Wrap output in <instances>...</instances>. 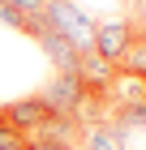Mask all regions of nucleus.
Returning a JSON list of instances; mask_svg holds the SVG:
<instances>
[{
	"label": "nucleus",
	"instance_id": "ddd939ff",
	"mask_svg": "<svg viewBox=\"0 0 146 150\" xmlns=\"http://www.w3.org/2000/svg\"><path fill=\"white\" fill-rule=\"evenodd\" d=\"M9 150H26V146H9Z\"/></svg>",
	"mask_w": 146,
	"mask_h": 150
},
{
	"label": "nucleus",
	"instance_id": "423d86ee",
	"mask_svg": "<svg viewBox=\"0 0 146 150\" xmlns=\"http://www.w3.org/2000/svg\"><path fill=\"white\" fill-rule=\"evenodd\" d=\"M0 116L9 120V129H13V133H22V137H30L34 129H39V125L47 120V107H43V99L34 94V99H17V103H9V107H4Z\"/></svg>",
	"mask_w": 146,
	"mask_h": 150
},
{
	"label": "nucleus",
	"instance_id": "39448f33",
	"mask_svg": "<svg viewBox=\"0 0 146 150\" xmlns=\"http://www.w3.org/2000/svg\"><path fill=\"white\" fill-rule=\"evenodd\" d=\"M78 77L86 86V94L108 99V90H112V81H116V64H108L99 52H82L78 56Z\"/></svg>",
	"mask_w": 146,
	"mask_h": 150
},
{
	"label": "nucleus",
	"instance_id": "0eeeda50",
	"mask_svg": "<svg viewBox=\"0 0 146 150\" xmlns=\"http://www.w3.org/2000/svg\"><path fill=\"white\" fill-rule=\"evenodd\" d=\"M78 150H129V142H125V133L112 125V120H99V125H86V129H82Z\"/></svg>",
	"mask_w": 146,
	"mask_h": 150
},
{
	"label": "nucleus",
	"instance_id": "9b49d317",
	"mask_svg": "<svg viewBox=\"0 0 146 150\" xmlns=\"http://www.w3.org/2000/svg\"><path fill=\"white\" fill-rule=\"evenodd\" d=\"M9 4H13V9H17V13H22L26 22H34V17L43 13V4H47V0H9Z\"/></svg>",
	"mask_w": 146,
	"mask_h": 150
},
{
	"label": "nucleus",
	"instance_id": "1a4fd4ad",
	"mask_svg": "<svg viewBox=\"0 0 146 150\" xmlns=\"http://www.w3.org/2000/svg\"><path fill=\"white\" fill-rule=\"evenodd\" d=\"M0 22H4V26H13V30H30V22H26L22 13L13 9L9 0H0Z\"/></svg>",
	"mask_w": 146,
	"mask_h": 150
},
{
	"label": "nucleus",
	"instance_id": "f257e3e1",
	"mask_svg": "<svg viewBox=\"0 0 146 150\" xmlns=\"http://www.w3.org/2000/svg\"><path fill=\"white\" fill-rule=\"evenodd\" d=\"M39 17H43L60 39H69L78 52H90V43H95V26H99V22H90L73 0H47Z\"/></svg>",
	"mask_w": 146,
	"mask_h": 150
},
{
	"label": "nucleus",
	"instance_id": "f03ea898",
	"mask_svg": "<svg viewBox=\"0 0 146 150\" xmlns=\"http://www.w3.org/2000/svg\"><path fill=\"white\" fill-rule=\"evenodd\" d=\"M39 99H43L47 116H78L82 99H86V86H82L78 73H56V77L39 90Z\"/></svg>",
	"mask_w": 146,
	"mask_h": 150
},
{
	"label": "nucleus",
	"instance_id": "9d476101",
	"mask_svg": "<svg viewBox=\"0 0 146 150\" xmlns=\"http://www.w3.org/2000/svg\"><path fill=\"white\" fill-rule=\"evenodd\" d=\"M129 13H133V35H142L146 39V0H129Z\"/></svg>",
	"mask_w": 146,
	"mask_h": 150
},
{
	"label": "nucleus",
	"instance_id": "7ed1b4c3",
	"mask_svg": "<svg viewBox=\"0 0 146 150\" xmlns=\"http://www.w3.org/2000/svg\"><path fill=\"white\" fill-rule=\"evenodd\" d=\"M133 43H137V35H133L129 22H99V26H95V43H90V52H99L108 64L120 69V60L129 56Z\"/></svg>",
	"mask_w": 146,
	"mask_h": 150
},
{
	"label": "nucleus",
	"instance_id": "6e6552de",
	"mask_svg": "<svg viewBox=\"0 0 146 150\" xmlns=\"http://www.w3.org/2000/svg\"><path fill=\"white\" fill-rule=\"evenodd\" d=\"M120 73H133V77L146 81V39H137V43L129 47V56L120 60Z\"/></svg>",
	"mask_w": 146,
	"mask_h": 150
},
{
	"label": "nucleus",
	"instance_id": "20e7f679",
	"mask_svg": "<svg viewBox=\"0 0 146 150\" xmlns=\"http://www.w3.org/2000/svg\"><path fill=\"white\" fill-rule=\"evenodd\" d=\"M26 35H30V39H39L43 56L52 60V64H56V73H78V56H82V52H78L73 43H69V39H60L56 30H52V26L43 22V17H34Z\"/></svg>",
	"mask_w": 146,
	"mask_h": 150
},
{
	"label": "nucleus",
	"instance_id": "f8f14e48",
	"mask_svg": "<svg viewBox=\"0 0 146 150\" xmlns=\"http://www.w3.org/2000/svg\"><path fill=\"white\" fill-rule=\"evenodd\" d=\"M9 146H22V133H13L9 120L0 116V150H9Z\"/></svg>",
	"mask_w": 146,
	"mask_h": 150
}]
</instances>
